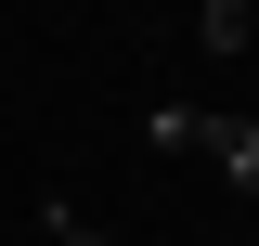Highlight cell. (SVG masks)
<instances>
[{
	"label": "cell",
	"instance_id": "6da1fadb",
	"mask_svg": "<svg viewBox=\"0 0 259 246\" xmlns=\"http://www.w3.org/2000/svg\"><path fill=\"white\" fill-rule=\"evenodd\" d=\"M194 155H207L233 194H259V117H207V143H194Z\"/></svg>",
	"mask_w": 259,
	"mask_h": 246
},
{
	"label": "cell",
	"instance_id": "277c9868",
	"mask_svg": "<svg viewBox=\"0 0 259 246\" xmlns=\"http://www.w3.org/2000/svg\"><path fill=\"white\" fill-rule=\"evenodd\" d=\"M39 233H52V246H104V233H91V208H65V194L39 208Z\"/></svg>",
	"mask_w": 259,
	"mask_h": 246
},
{
	"label": "cell",
	"instance_id": "3957f363",
	"mask_svg": "<svg viewBox=\"0 0 259 246\" xmlns=\"http://www.w3.org/2000/svg\"><path fill=\"white\" fill-rule=\"evenodd\" d=\"M194 39H207V52H246L259 13H246V0H207V13H194Z\"/></svg>",
	"mask_w": 259,
	"mask_h": 246
},
{
	"label": "cell",
	"instance_id": "7a4b0ae2",
	"mask_svg": "<svg viewBox=\"0 0 259 246\" xmlns=\"http://www.w3.org/2000/svg\"><path fill=\"white\" fill-rule=\"evenodd\" d=\"M143 143H156V155H194V143H207V104H143Z\"/></svg>",
	"mask_w": 259,
	"mask_h": 246
}]
</instances>
